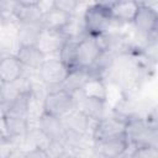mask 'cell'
I'll list each match as a JSON object with an SVG mask.
<instances>
[{
	"label": "cell",
	"instance_id": "cell-1",
	"mask_svg": "<svg viewBox=\"0 0 158 158\" xmlns=\"http://www.w3.org/2000/svg\"><path fill=\"white\" fill-rule=\"evenodd\" d=\"M85 35L98 37L110 32L111 25L115 22L110 11V2H91L83 12Z\"/></svg>",
	"mask_w": 158,
	"mask_h": 158
},
{
	"label": "cell",
	"instance_id": "cell-2",
	"mask_svg": "<svg viewBox=\"0 0 158 158\" xmlns=\"http://www.w3.org/2000/svg\"><path fill=\"white\" fill-rule=\"evenodd\" d=\"M126 137L130 144L136 146H153L157 147V127L147 123L144 117L128 116L126 128Z\"/></svg>",
	"mask_w": 158,
	"mask_h": 158
},
{
	"label": "cell",
	"instance_id": "cell-3",
	"mask_svg": "<svg viewBox=\"0 0 158 158\" xmlns=\"http://www.w3.org/2000/svg\"><path fill=\"white\" fill-rule=\"evenodd\" d=\"M75 107L73 94L62 88L48 89L43 100V112L57 117H63Z\"/></svg>",
	"mask_w": 158,
	"mask_h": 158
},
{
	"label": "cell",
	"instance_id": "cell-4",
	"mask_svg": "<svg viewBox=\"0 0 158 158\" xmlns=\"http://www.w3.org/2000/svg\"><path fill=\"white\" fill-rule=\"evenodd\" d=\"M68 73L69 69L57 56L44 59V62L37 70V77L41 83L47 86V89H54L62 85Z\"/></svg>",
	"mask_w": 158,
	"mask_h": 158
},
{
	"label": "cell",
	"instance_id": "cell-5",
	"mask_svg": "<svg viewBox=\"0 0 158 158\" xmlns=\"http://www.w3.org/2000/svg\"><path fill=\"white\" fill-rule=\"evenodd\" d=\"M101 49L95 40V37L85 35L78 40L74 51V65L73 69H90L96 59L99 58ZM72 70V69H70Z\"/></svg>",
	"mask_w": 158,
	"mask_h": 158
},
{
	"label": "cell",
	"instance_id": "cell-6",
	"mask_svg": "<svg viewBox=\"0 0 158 158\" xmlns=\"http://www.w3.org/2000/svg\"><path fill=\"white\" fill-rule=\"evenodd\" d=\"M136 31L147 40H156L158 28V12L149 4L139 2L136 16L132 21Z\"/></svg>",
	"mask_w": 158,
	"mask_h": 158
},
{
	"label": "cell",
	"instance_id": "cell-7",
	"mask_svg": "<svg viewBox=\"0 0 158 158\" xmlns=\"http://www.w3.org/2000/svg\"><path fill=\"white\" fill-rule=\"evenodd\" d=\"M128 116H122V115H109V116H102L98 121H95L91 138L93 141H99L102 138L117 136L125 132L126 123H127Z\"/></svg>",
	"mask_w": 158,
	"mask_h": 158
},
{
	"label": "cell",
	"instance_id": "cell-8",
	"mask_svg": "<svg viewBox=\"0 0 158 158\" xmlns=\"http://www.w3.org/2000/svg\"><path fill=\"white\" fill-rule=\"evenodd\" d=\"M130 142L126 133L102 138L94 142V152L101 158H121L127 152Z\"/></svg>",
	"mask_w": 158,
	"mask_h": 158
},
{
	"label": "cell",
	"instance_id": "cell-9",
	"mask_svg": "<svg viewBox=\"0 0 158 158\" xmlns=\"http://www.w3.org/2000/svg\"><path fill=\"white\" fill-rule=\"evenodd\" d=\"M26 68L20 59L12 54H4L0 57V80L1 83H14L23 75Z\"/></svg>",
	"mask_w": 158,
	"mask_h": 158
},
{
	"label": "cell",
	"instance_id": "cell-10",
	"mask_svg": "<svg viewBox=\"0 0 158 158\" xmlns=\"http://www.w3.org/2000/svg\"><path fill=\"white\" fill-rule=\"evenodd\" d=\"M36 123H37V127L51 141L65 142V132H64V127H63V122L60 117L43 112Z\"/></svg>",
	"mask_w": 158,
	"mask_h": 158
},
{
	"label": "cell",
	"instance_id": "cell-11",
	"mask_svg": "<svg viewBox=\"0 0 158 158\" xmlns=\"http://www.w3.org/2000/svg\"><path fill=\"white\" fill-rule=\"evenodd\" d=\"M68 37L63 32H56V31H48V30H42L37 47L44 53V56L49 54H59L62 47L67 42Z\"/></svg>",
	"mask_w": 158,
	"mask_h": 158
},
{
	"label": "cell",
	"instance_id": "cell-12",
	"mask_svg": "<svg viewBox=\"0 0 158 158\" xmlns=\"http://www.w3.org/2000/svg\"><path fill=\"white\" fill-rule=\"evenodd\" d=\"M4 130L7 138L12 139L16 144L20 139H22L28 130H30V121L25 117H19L14 115H6L4 117Z\"/></svg>",
	"mask_w": 158,
	"mask_h": 158
},
{
	"label": "cell",
	"instance_id": "cell-13",
	"mask_svg": "<svg viewBox=\"0 0 158 158\" xmlns=\"http://www.w3.org/2000/svg\"><path fill=\"white\" fill-rule=\"evenodd\" d=\"M43 27L41 22H17L16 40L19 46H37Z\"/></svg>",
	"mask_w": 158,
	"mask_h": 158
},
{
	"label": "cell",
	"instance_id": "cell-14",
	"mask_svg": "<svg viewBox=\"0 0 158 158\" xmlns=\"http://www.w3.org/2000/svg\"><path fill=\"white\" fill-rule=\"evenodd\" d=\"M139 2L125 0V1H111L110 11L115 22L120 23H132L136 12L138 10Z\"/></svg>",
	"mask_w": 158,
	"mask_h": 158
},
{
	"label": "cell",
	"instance_id": "cell-15",
	"mask_svg": "<svg viewBox=\"0 0 158 158\" xmlns=\"http://www.w3.org/2000/svg\"><path fill=\"white\" fill-rule=\"evenodd\" d=\"M15 56L20 59L25 68H30L32 70H38L47 58L37 46H19Z\"/></svg>",
	"mask_w": 158,
	"mask_h": 158
},
{
	"label": "cell",
	"instance_id": "cell-16",
	"mask_svg": "<svg viewBox=\"0 0 158 158\" xmlns=\"http://www.w3.org/2000/svg\"><path fill=\"white\" fill-rule=\"evenodd\" d=\"M70 17H72V15H69V14L57 9V7H53L47 14L42 15L41 25L44 30L63 32L65 30V27L68 26Z\"/></svg>",
	"mask_w": 158,
	"mask_h": 158
},
{
	"label": "cell",
	"instance_id": "cell-17",
	"mask_svg": "<svg viewBox=\"0 0 158 158\" xmlns=\"http://www.w3.org/2000/svg\"><path fill=\"white\" fill-rule=\"evenodd\" d=\"M93 77L94 75L91 74L90 69H79V68H75V69L69 70L65 80L62 83V85L59 88L64 89L65 91H68L70 94H74V93L80 91L83 89V86Z\"/></svg>",
	"mask_w": 158,
	"mask_h": 158
},
{
	"label": "cell",
	"instance_id": "cell-18",
	"mask_svg": "<svg viewBox=\"0 0 158 158\" xmlns=\"http://www.w3.org/2000/svg\"><path fill=\"white\" fill-rule=\"evenodd\" d=\"M80 93L85 98H94V99L107 101V91H106V86H105V83H104L102 78L93 77L83 86Z\"/></svg>",
	"mask_w": 158,
	"mask_h": 158
},
{
	"label": "cell",
	"instance_id": "cell-19",
	"mask_svg": "<svg viewBox=\"0 0 158 158\" xmlns=\"http://www.w3.org/2000/svg\"><path fill=\"white\" fill-rule=\"evenodd\" d=\"M28 96L30 94H21L16 98L11 104L5 106L6 115H14L19 117L27 118V109H28Z\"/></svg>",
	"mask_w": 158,
	"mask_h": 158
},
{
	"label": "cell",
	"instance_id": "cell-20",
	"mask_svg": "<svg viewBox=\"0 0 158 158\" xmlns=\"http://www.w3.org/2000/svg\"><path fill=\"white\" fill-rule=\"evenodd\" d=\"M0 94H1L2 102L5 106L11 104L16 98H19L21 95V93L17 89L15 83H2L0 86Z\"/></svg>",
	"mask_w": 158,
	"mask_h": 158
},
{
	"label": "cell",
	"instance_id": "cell-21",
	"mask_svg": "<svg viewBox=\"0 0 158 158\" xmlns=\"http://www.w3.org/2000/svg\"><path fill=\"white\" fill-rule=\"evenodd\" d=\"M128 158H158V149L153 146H136Z\"/></svg>",
	"mask_w": 158,
	"mask_h": 158
},
{
	"label": "cell",
	"instance_id": "cell-22",
	"mask_svg": "<svg viewBox=\"0 0 158 158\" xmlns=\"http://www.w3.org/2000/svg\"><path fill=\"white\" fill-rule=\"evenodd\" d=\"M79 6H80V1L77 0H54V7L69 15H74L75 12H78Z\"/></svg>",
	"mask_w": 158,
	"mask_h": 158
},
{
	"label": "cell",
	"instance_id": "cell-23",
	"mask_svg": "<svg viewBox=\"0 0 158 158\" xmlns=\"http://www.w3.org/2000/svg\"><path fill=\"white\" fill-rule=\"evenodd\" d=\"M16 148V144L10 138H2L0 139V158H7L12 151Z\"/></svg>",
	"mask_w": 158,
	"mask_h": 158
},
{
	"label": "cell",
	"instance_id": "cell-24",
	"mask_svg": "<svg viewBox=\"0 0 158 158\" xmlns=\"http://www.w3.org/2000/svg\"><path fill=\"white\" fill-rule=\"evenodd\" d=\"M25 158H49V156L44 148L32 147L25 151Z\"/></svg>",
	"mask_w": 158,
	"mask_h": 158
},
{
	"label": "cell",
	"instance_id": "cell-25",
	"mask_svg": "<svg viewBox=\"0 0 158 158\" xmlns=\"http://www.w3.org/2000/svg\"><path fill=\"white\" fill-rule=\"evenodd\" d=\"M54 7V1H49V0H44V1H37V9L41 12V15L47 14L49 10H52Z\"/></svg>",
	"mask_w": 158,
	"mask_h": 158
},
{
	"label": "cell",
	"instance_id": "cell-26",
	"mask_svg": "<svg viewBox=\"0 0 158 158\" xmlns=\"http://www.w3.org/2000/svg\"><path fill=\"white\" fill-rule=\"evenodd\" d=\"M7 158H25V151L19 148V147H16Z\"/></svg>",
	"mask_w": 158,
	"mask_h": 158
},
{
	"label": "cell",
	"instance_id": "cell-27",
	"mask_svg": "<svg viewBox=\"0 0 158 158\" xmlns=\"http://www.w3.org/2000/svg\"><path fill=\"white\" fill-rule=\"evenodd\" d=\"M59 158H78V157H77V156H75V154H74L69 148H67V149H65V152H64Z\"/></svg>",
	"mask_w": 158,
	"mask_h": 158
},
{
	"label": "cell",
	"instance_id": "cell-28",
	"mask_svg": "<svg viewBox=\"0 0 158 158\" xmlns=\"http://www.w3.org/2000/svg\"><path fill=\"white\" fill-rule=\"evenodd\" d=\"M6 20H7V17L5 16V14L1 11V9H0V30L6 25Z\"/></svg>",
	"mask_w": 158,
	"mask_h": 158
},
{
	"label": "cell",
	"instance_id": "cell-29",
	"mask_svg": "<svg viewBox=\"0 0 158 158\" xmlns=\"http://www.w3.org/2000/svg\"><path fill=\"white\" fill-rule=\"evenodd\" d=\"M4 102H2V98H1V94H0V106H2Z\"/></svg>",
	"mask_w": 158,
	"mask_h": 158
},
{
	"label": "cell",
	"instance_id": "cell-30",
	"mask_svg": "<svg viewBox=\"0 0 158 158\" xmlns=\"http://www.w3.org/2000/svg\"><path fill=\"white\" fill-rule=\"evenodd\" d=\"M1 84H2V83H1V80H0V86H1Z\"/></svg>",
	"mask_w": 158,
	"mask_h": 158
}]
</instances>
